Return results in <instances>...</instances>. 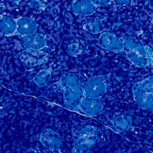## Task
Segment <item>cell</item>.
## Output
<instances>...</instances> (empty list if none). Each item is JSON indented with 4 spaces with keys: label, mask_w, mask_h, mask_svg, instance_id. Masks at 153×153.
I'll return each instance as SVG.
<instances>
[{
    "label": "cell",
    "mask_w": 153,
    "mask_h": 153,
    "mask_svg": "<svg viewBox=\"0 0 153 153\" xmlns=\"http://www.w3.org/2000/svg\"><path fill=\"white\" fill-rule=\"evenodd\" d=\"M96 133L92 128L85 126L79 127L74 131L73 138L75 144L72 149L74 153L82 152L85 146L95 139Z\"/></svg>",
    "instance_id": "6da1fadb"
}]
</instances>
